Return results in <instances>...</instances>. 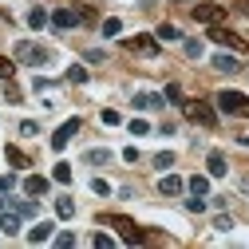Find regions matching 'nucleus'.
Wrapping results in <instances>:
<instances>
[{"instance_id": "c756f323", "label": "nucleus", "mask_w": 249, "mask_h": 249, "mask_svg": "<svg viewBox=\"0 0 249 249\" xmlns=\"http://www.w3.org/2000/svg\"><path fill=\"white\" fill-rule=\"evenodd\" d=\"M162 99H170V103H186V99H182V87H178V83H170V87L162 91Z\"/></svg>"}, {"instance_id": "423d86ee", "label": "nucleus", "mask_w": 249, "mask_h": 249, "mask_svg": "<svg viewBox=\"0 0 249 249\" xmlns=\"http://www.w3.org/2000/svg\"><path fill=\"white\" fill-rule=\"evenodd\" d=\"M194 20L213 28V24H222V20H226V8H222V4H194Z\"/></svg>"}, {"instance_id": "7c9ffc66", "label": "nucleus", "mask_w": 249, "mask_h": 249, "mask_svg": "<svg viewBox=\"0 0 249 249\" xmlns=\"http://www.w3.org/2000/svg\"><path fill=\"white\" fill-rule=\"evenodd\" d=\"M99 119H103V123H107V127H119V123H123V115H119V111H115V107H107V111H103V115H99Z\"/></svg>"}, {"instance_id": "39448f33", "label": "nucleus", "mask_w": 249, "mask_h": 249, "mask_svg": "<svg viewBox=\"0 0 249 249\" xmlns=\"http://www.w3.org/2000/svg\"><path fill=\"white\" fill-rule=\"evenodd\" d=\"M79 131H83V119H68L64 127H59V131L52 135V150H64V146H68V142H71Z\"/></svg>"}, {"instance_id": "412c9836", "label": "nucleus", "mask_w": 249, "mask_h": 249, "mask_svg": "<svg viewBox=\"0 0 249 249\" xmlns=\"http://www.w3.org/2000/svg\"><path fill=\"white\" fill-rule=\"evenodd\" d=\"M127 131H131L135 139H142V135H154V127H150L146 119H131V123H127Z\"/></svg>"}, {"instance_id": "20e7f679", "label": "nucleus", "mask_w": 249, "mask_h": 249, "mask_svg": "<svg viewBox=\"0 0 249 249\" xmlns=\"http://www.w3.org/2000/svg\"><path fill=\"white\" fill-rule=\"evenodd\" d=\"M99 222H103V226H115V230L123 233V241H131V245H139V241H146V237H150L146 230H139V226L131 222V217H99Z\"/></svg>"}, {"instance_id": "4be33fe9", "label": "nucleus", "mask_w": 249, "mask_h": 249, "mask_svg": "<svg viewBox=\"0 0 249 249\" xmlns=\"http://www.w3.org/2000/svg\"><path fill=\"white\" fill-rule=\"evenodd\" d=\"M154 36H159L162 44H174V40H182V32H178L174 24H162V28H159V32H154Z\"/></svg>"}, {"instance_id": "37998d69", "label": "nucleus", "mask_w": 249, "mask_h": 249, "mask_svg": "<svg viewBox=\"0 0 249 249\" xmlns=\"http://www.w3.org/2000/svg\"><path fill=\"white\" fill-rule=\"evenodd\" d=\"M237 142H241V146H249V131H241V135H237Z\"/></svg>"}, {"instance_id": "a19ab883", "label": "nucleus", "mask_w": 249, "mask_h": 249, "mask_svg": "<svg viewBox=\"0 0 249 249\" xmlns=\"http://www.w3.org/2000/svg\"><path fill=\"white\" fill-rule=\"evenodd\" d=\"M103 59H107V55H103L99 48H91V52H87V64H103Z\"/></svg>"}, {"instance_id": "5701e85b", "label": "nucleus", "mask_w": 249, "mask_h": 249, "mask_svg": "<svg viewBox=\"0 0 249 249\" xmlns=\"http://www.w3.org/2000/svg\"><path fill=\"white\" fill-rule=\"evenodd\" d=\"M150 166H154V170H170V166H174V154H170V150L154 154V159H150Z\"/></svg>"}, {"instance_id": "393cba45", "label": "nucleus", "mask_w": 249, "mask_h": 249, "mask_svg": "<svg viewBox=\"0 0 249 249\" xmlns=\"http://www.w3.org/2000/svg\"><path fill=\"white\" fill-rule=\"evenodd\" d=\"M16 213H20V217H36V213H40L36 198H28V202H16Z\"/></svg>"}, {"instance_id": "1a4fd4ad", "label": "nucleus", "mask_w": 249, "mask_h": 249, "mask_svg": "<svg viewBox=\"0 0 249 249\" xmlns=\"http://www.w3.org/2000/svg\"><path fill=\"white\" fill-rule=\"evenodd\" d=\"M127 48L139 52V55H159V40H154V36H131Z\"/></svg>"}, {"instance_id": "9d476101", "label": "nucleus", "mask_w": 249, "mask_h": 249, "mask_svg": "<svg viewBox=\"0 0 249 249\" xmlns=\"http://www.w3.org/2000/svg\"><path fill=\"white\" fill-rule=\"evenodd\" d=\"M24 194H28V198H44V194H48V178H44V174H28V178H24Z\"/></svg>"}, {"instance_id": "79ce46f5", "label": "nucleus", "mask_w": 249, "mask_h": 249, "mask_svg": "<svg viewBox=\"0 0 249 249\" xmlns=\"http://www.w3.org/2000/svg\"><path fill=\"white\" fill-rule=\"evenodd\" d=\"M123 162H131V166H135V162H139V150H135V146H127V150H123Z\"/></svg>"}, {"instance_id": "2f4dec72", "label": "nucleus", "mask_w": 249, "mask_h": 249, "mask_svg": "<svg viewBox=\"0 0 249 249\" xmlns=\"http://www.w3.org/2000/svg\"><path fill=\"white\" fill-rule=\"evenodd\" d=\"M91 245H95V249H111L115 237H111V233H95V237H91Z\"/></svg>"}, {"instance_id": "c03bdc74", "label": "nucleus", "mask_w": 249, "mask_h": 249, "mask_svg": "<svg viewBox=\"0 0 249 249\" xmlns=\"http://www.w3.org/2000/svg\"><path fill=\"white\" fill-rule=\"evenodd\" d=\"M237 8H241V12H245V16H249V0H237Z\"/></svg>"}, {"instance_id": "dca6fc26", "label": "nucleus", "mask_w": 249, "mask_h": 249, "mask_svg": "<svg viewBox=\"0 0 249 249\" xmlns=\"http://www.w3.org/2000/svg\"><path fill=\"white\" fill-rule=\"evenodd\" d=\"M206 170H210V178H226V170H230V166H226V159H222V154L213 150L210 159H206Z\"/></svg>"}, {"instance_id": "bb28decb", "label": "nucleus", "mask_w": 249, "mask_h": 249, "mask_svg": "<svg viewBox=\"0 0 249 249\" xmlns=\"http://www.w3.org/2000/svg\"><path fill=\"white\" fill-rule=\"evenodd\" d=\"M52 178H55V182H71V166H68V162H55Z\"/></svg>"}, {"instance_id": "f704fd0d", "label": "nucleus", "mask_w": 249, "mask_h": 249, "mask_svg": "<svg viewBox=\"0 0 249 249\" xmlns=\"http://www.w3.org/2000/svg\"><path fill=\"white\" fill-rule=\"evenodd\" d=\"M68 79L71 83H87V68H68Z\"/></svg>"}, {"instance_id": "f03ea898", "label": "nucleus", "mask_w": 249, "mask_h": 249, "mask_svg": "<svg viewBox=\"0 0 249 249\" xmlns=\"http://www.w3.org/2000/svg\"><path fill=\"white\" fill-rule=\"evenodd\" d=\"M217 111L249 119V95H241V91H222V95H217Z\"/></svg>"}, {"instance_id": "c9c22d12", "label": "nucleus", "mask_w": 249, "mask_h": 249, "mask_svg": "<svg viewBox=\"0 0 249 249\" xmlns=\"http://www.w3.org/2000/svg\"><path fill=\"white\" fill-rule=\"evenodd\" d=\"M186 55L198 59V55H202V40H186Z\"/></svg>"}, {"instance_id": "aec40b11", "label": "nucleus", "mask_w": 249, "mask_h": 249, "mask_svg": "<svg viewBox=\"0 0 249 249\" xmlns=\"http://www.w3.org/2000/svg\"><path fill=\"white\" fill-rule=\"evenodd\" d=\"M55 213H59V217H75V202H71V194H59V198H55Z\"/></svg>"}, {"instance_id": "cd10ccee", "label": "nucleus", "mask_w": 249, "mask_h": 249, "mask_svg": "<svg viewBox=\"0 0 249 249\" xmlns=\"http://www.w3.org/2000/svg\"><path fill=\"white\" fill-rule=\"evenodd\" d=\"M20 135H24V139H36V135H40V123L24 119V123H20Z\"/></svg>"}, {"instance_id": "c85d7f7f", "label": "nucleus", "mask_w": 249, "mask_h": 249, "mask_svg": "<svg viewBox=\"0 0 249 249\" xmlns=\"http://www.w3.org/2000/svg\"><path fill=\"white\" fill-rule=\"evenodd\" d=\"M213 230H217V233H230V230H233V217L217 213V217H213Z\"/></svg>"}, {"instance_id": "a211bd4d", "label": "nucleus", "mask_w": 249, "mask_h": 249, "mask_svg": "<svg viewBox=\"0 0 249 249\" xmlns=\"http://www.w3.org/2000/svg\"><path fill=\"white\" fill-rule=\"evenodd\" d=\"M213 68H217V71H226V75H233V71H237V59L226 55V52H217V55H213Z\"/></svg>"}, {"instance_id": "ddd939ff", "label": "nucleus", "mask_w": 249, "mask_h": 249, "mask_svg": "<svg viewBox=\"0 0 249 249\" xmlns=\"http://www.w3.org/2000/svg\"><path fill=\"white\" fill-rule=\"evenodd\" d=\"M135 107H139V111H159V107H162V95H154V91H139V95H135Z\"/></svg>"}, {"instance_id": "e433bc0d", "label": "nucleus", "mask_w": 249, "mask_h": 249, "mask_svg": "<svg viewBox=\"0 0 249 249\" xmlns=\"http://www.w3.org/2000/svg\"><path fill=\"white\" fill-rule=\"evenodd\" d=\"M12 186H16V174H0V194H8Z\"/></svg>"}, {"instance_id": "ea45409f", "label": "nucleus", "mask_w": 249, "mask_h": 249, "mask_svg": "<svg viewBox=\"0 0 249 249\" xmlns=\"http://www.w3.org/2000/svg\"><path fill=\"white\" fill-rule=\"evenodd\" d=\"M32 87H36V91H55V83H52V79H44V75H36V83H32Z\"/></svg>"}, {"instance_id": "473e14b6", "label": "nucleus", "mask_w": 249, "mask_h": 249, "mask_svg": "<svg viewBox=\"0 0 249 249\" xmlns=\"http://www.w3.org/2000/svg\"><path fill=\"white\" fill-rule=\"evenodd\" d=\"M16 75V64H12V59H4V55H0V79H12Z\"/></svg>"}, {"instance_id": "7ed1b4c3", "label": "nucleus", "mask_w": 249, "mask_h": 249, "mask_svg": "<svg viewBox=\"0 0 249 249\" xmlns=\"http://www.w3.org/2000/svg\"><path fill=\"white\" fill-rule=\"evenodd\" d=\"M16 59H24V64H32V68H48L52 64V52L48 48H36L32 40H20L16 44Z\"/></svg>"}, {"instance_id": "58836bf2", "label": "nucleus", "mask_w": 249, "mask_h": 249, "mask_svg": "<svg viewBox=\"0 0 249 249\" xmlns=\"http://www.w3.org/2000/svg\"><path fill=\"white\" fill-rule=\"evenodd\" d=\"M186 210H194V213H198V210H206V198H202V194H194L190 202H186Z\"/></svg>"}, {"instance_id": "72a5a7b5", "label": "nucleus", "mask_w": 249, "mask_h": 249, "mask_svg": "<svg viewBox=\"0 0 249 249\" xmlns=\"http://www.w3.org/2000/svg\"><path fill=\"white\" fill-rule=\"evenodd\" d=\"M52 241H55L59 249H71V245H75V233H55Z\"/></svg>"}, {"instance_id": "6e6552de", "label": "nucleus", "mask_w": 249, "mask_h": 249, "mask_svg": "<svg viewBox=\"0 0 249 249\" xmlns=\"http://www.w3.org/2000/svg\"><path fill=\"white\" fill-rule=\"evenodd\" d=\"M75 24H83V16L75 8H55L52 12V28H59V32H68V28H75Z\"/></svg>"}, {"instance_id": "f3484780", "label": "nucleus", "mask_w": 249, "mask_h": 249, "mask_svg": "<svg viewBox=\"0 0 249 249\" xmlns=\"http://www.w3.org/2000/svg\"><path fill=\"white\" fill-rule=\"evenodd\" d=\"M48 20H52V16H48L44 8H32V12H28V28H32V32H44Z\"/></svg>"}, {"instance_id": "2eb2a0df", "label": "nucleus", "mask_w": 249, "mask_h": 249, "mask_svg": "<svg viewBox=\"0 0 249 249\" xmlns=\"http://www.w3.org/2000/svg\"><path fill=\"white\" fill-rule=\"evenodd\" d=\"M182 186H186V182H182L178 174H166V178L159 182V194H166V198H174V194H182Z\"/></svg>"}, {"instance_id": "9b49d317", "label": "nucleus", "mask_w": 249, "mask_h": 249, "mask_svg": "<svg viewBox=\"0 0 249 249\" xmlns=\"http://www.w3.org/2000/svg\"><path fill=\"white\" fill-rule=\"evenodd\" d=\"M52 237H55V226H52V222H40V226L28 230V245H44V241H52Z\"/></svg>"}, {"instance_id": "f8f14e48", "label": "nucleus", "mask_w": 249, "mask_h": 249, "mask_svg": "<svg viewBox=\"0 0 249 249\" xmlns=\"http://www.w3.org/2000/svg\"><path fill=\"white\" fill-rule=\"evenodd\" d=\"M4 159H8V166H12V170H28V166H32V159H28V154H24L16 142H12V146H4Z\"/></svg>"}, {"instance_id": "0eeeda50", "label": "nucleus", "mask_w": 249, "mask_h": 249, "mask_svg": "<svg viewBox=\"0 0 249 249\" xmlns=\"http://www.w3.org/2000/svg\"><path fill=\"white\" fill-rule=\"evenodd\" d=\"M210 40H217L222 48H233V52H245V40H241V36H233L230 28H222V24H213V28H210Z\"/></svg>"}, {"instance_id": "4468645a", "label": "nucleus", "mask_w": 249, "mask_h": 249, "mask_svg": "<svg viewBox=\"0 0 249 249\" xmlns=\"http://www.w3.org/2000/svg\"><path fill=\"white\" fill-rule=\"evenodd\" d=\"M0 233H8V237H16V233H20V213H16V210H12V213L0 210Z\"/></svg>"}, {"instance_id": "6ab92c4d", "label": "nucleus", "mask_w": 249, "mask_h": 249, "mask_svg": "<svg viewBox=\"0 0 249 249\" xmlns=\"http://www.w3.org/2000/svg\"><path fill=\"white\" fill-rule=\"evenodd\" d=\"M83 162L103 166V162H111V150H107V146H95V150H87V154H83Z\"/></svg>"}, {"instance_id": "4c0bfd02", "label": "nucleus", "mask_w": 249, "mask_h": 249, "mask_svg": "<svg viewBox=\"0 0 249 249\" xmlns=\"http://www.w3.org/2000/svg\"><path fill=\"white\" fill-rule=\"evenodd\" d=\"M91 190H95V194H99V198H107V194H111V186H107V182H103V178H95V182H91Z\"/></svg>"}, {"instance_id": "f257e3e1", "label": "nucleus", "mask_w": 249, "mask_h": 249, "mask_svg": "<svg viewBox=\"0 0 249 249\" xmlns=\"http://www.w3.org/2000/svg\"><path fill=\"white\" fill-rule=\"evenodd\" d=\"M182 111H186V119L202 123L206 131H213V127H217V111H213L206 99H186V103H182Z\"/></svg>"}, {"instance_id": "b1692460", "label": "nucleus", "mask_w": 249, "mask_h": 249, "mask_svg": "<svg viewBox=\"0 0 249 249\" xmlns=\"http://www.w3.org/2000/svg\"><path fill=\"white\" fill-rule=\"evenodd\" d=\"M186 186H190L194 194H210V178H206V174H194V178L186 182Z\"/></svg>"}, {"instance_id": "a878e982", "label": "nucleus", "mask_w": 249, "mask_h": 249, "mask_svg": "<svg viewBox=\"0 0 249 249\" xmlns=\"http://www.w3.org/2000/svg\"><path fill=\"white\" fill-rule=\"evenodd\" d=\"M119 32H123V20H119V16L103 20V36H119Z\"/></svg>"}]
</instances>
